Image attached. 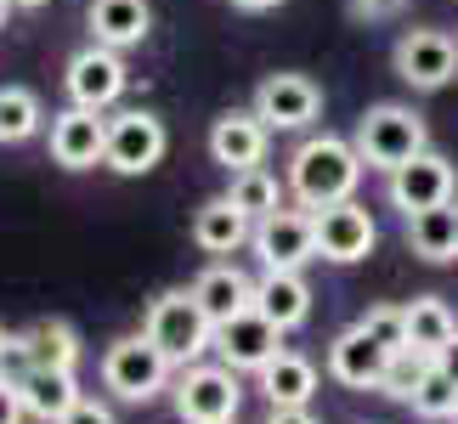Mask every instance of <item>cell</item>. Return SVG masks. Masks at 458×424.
<instances>
[{
	"instance_id": "cell-8",
	"label": "cell",
	"mask_w": 458,
	"mask_h": 424,
	"mask_svg": "<svg viewBox=\"0 0 458 424\" xmlns=\"http://www.w3.org/2000/svg\"><path fill=\"white\" fill-rule=\"evenodd\" d=\"M396 80L413 85V91H442V85L458 74V40L442 29H408L391 51Z\"/></svg>"
},
{
	"instance_id": "cell-3",
	"label": "cell",
	"mask_w": 458,
	"mask_h": 424,
	"mask_svg": "<svg viewBox=\"0 0 458 424\" xmlns=\"http://www.w3.org/2000/svg\"><path fill=\"white\" fill-rule=\"evenodd\" d=\"M425 119L413 108H402V102H374L362 119H357V153L368 170H402L413 153H425Z\"/></svg>"
},
{
	"instance_id": "cell-14",
	"label": "cell",
	"mask_w": 458,
	"mask_h": 424,
	"mask_svg": "<svg viewBox=\"0 0 458 424\" xmlns=\"http://www.w3.org/2000/svg\"><path fill=\"white\" fill-rule=\"evenodd\" d=\"M51 158H57L63 170L108 165V119L97 108H63L51 119Z\"/></svg>"
},
{
	"instance_id": "cell-30",
	"label": "cell",
	"mask_w": 458,
	"mask_h": 424,
	"mask_svg": "<svg viewBox=\"0 0 458 424\" xmlns=\"http://www.w3.org/2000/svg\"><path fill=\"white\" fill-rule=\"evenodd\" d=\"M362 328L374 334L379 345H391V351L408 345V323H402V306H374V311L362 317Z\"/></svg>"
},
{
	"instance_id": "cell-31",
	"label": "cell",
	"mask_w": 458,
	"mask_h": 424,
	"mask_svg": "<svg viewBox=\"0 0 458 424\" xmlns=\"http://www.w3.org/2000/svg\"><path fill=\"white\" fill-rule=\"evenodd\" d=\"M57 424H114V408H108V402H97V396H80Z\"/></svg>"
},
{
	"instance_id": "cell-12",
	"label": "cell",
	"mask_w": 458,
	"mask_h": 424,
	"mask_svg": "<svg viewBox=\"0 0 458 424\" xmlns=\"http://www.w3.org/2000/svg\"><path fill=\"white\" fill-rule=\"evenodd\" d=\"M255 114L267 119L272 131H306L317 114H323V85L311 74H267L255 91Z\"/></svg>"
},
{
	"instance_id": "cell-15",
	"label": "cell",
	"mask_w": 458,
	"mask_h": 424,
	"mask_svg": "<svg viewBox=\"0 0 458 424\" xmlns=\"http://www.w3.org/2000/svg\"><path fill=\"white\" fill-rule=\"evenodd\" d=\"M453 187L458 175L442 153H413L402 170H391V204L402 209V216H413V209H436V204H453Z\"/></svg>"
},
{
	"instance_id": "cell-9",
	"label": "cell",
	"mask_w": 458,
	"mask_h": 424,
	"mask_svg": "<svg viewBox=\"0 0 458 424\" xmlns=\"http://www.w3.org/2000/svg\"><path fill=\"white\" fill-rule=\"evenodd\" d=\"M311 221H317V255L334 260V267H357V260H368L374 243H379V226H374V216H368L357 199L311 209Z\"/></svg>"
},
{
	"instance_id": "cell-26",
	"label": "cell",
	"mask_w": 458,
	"mask_h": 424,
	"mask_svg": "<svg viewBox=\"0 0 458 424\" xmlns=\"http://www.w3.org/2000/svg\"><path fill=\"white\" fill-rule=\"evenodd\" d=\"M46 108L29 85H0V148H17V141L40 136Z\"/></svg>"
},
{
	"instance_id": "cell-5",
	"label": "cell",
	"mask_w": 458,
	"mask_h": 424,
	"mask_svg": "<svg viewBox=\"0 0 458 424\" xmlns=\"http://www.w3.org/2000/svg\"><path fill=\"white\" fill-rule=\"evenodd\" d=\"M63 85H68V102L74 108H97V114H108L119 97H125V85H131V74H125V57H119L114 46H85V51H74L68 57V68H63Z\"/></svg>"
},
{
	"instance_id": "cell-34",
	"label": "cell",
	"mask_w": 458,
	"mask_h": 424,
	"mask_svg": "<svg viewBox=\"0 0 458 424\" xmlns=\"http://www.w3.org/2000/svg\"><path fill=\"white\" fill-rule=\"evenodd\" d=\"M267 424H317V419H311V408H272Z\"/></svg>"
},
{
	"instance_id": "cell-19",
	"label": "cell",
	"mask_w": 458,
	"mask_h": 424,
	"mask_svg": "<svg viewBox=\"0 0 458 424\" xmlns=\"http://www.w3.org/2000/svg\"><path fill=\"white\" fill-rule=\"evenodd\" d=\"M85 23H91V40L97 46L125 51V46H142L148 40L153 6H148V0H91V6H85Z\"/></svg>"
},
{
	"instance_id": "cell-2",
	"label": "cell",
	"mask_w": 458,
	"mask_h": 424,
	"mask_svg": "<svg viewBox=\"0 0 458 424\" xmlns=\"http://www.w3.org/2000/svg\"><path fill=\"white\" fill-rule=\"evenodd\" d=\"M142 334L170 357V368H192L204 351H216V323L204 317V306L192 300V289H170L148 306Z\"/></svg>"
},
{
	"instance_id": "cell-11",
	"label": "cell",
	"mask_w": 458,
	"mask_h": 424,
	"mask_svg": "<svg viewBox=\"0 0 458 424\" xmlns=\"http://www.w3.org/2000/svg\"><path fill=\"white\" fill-rule=\"evenodd\" d=\"M216 351L233 374H260V368L284 351V328H277L272 317H260L255 306H243L238 317L216 323Z\"/></svg>"
},
{
	"instance_id": "cell-38",
	"label": "cell",
	"mask_w": 458,
	"mask_h": 424,
	"mask_svg": "<svg viewBox=\"0 0 458 424\" xmlns=\"http://www.w3.org/2000/svg\"><path fill=\"white\" fill-rule=\"evenodd\" d=\"M6 357H12V340H6V328H0V368H6Z\"/></svg>"
},
{
	"instance_id": "cell-10",
	"label": "cell",
	"mask_w": 458,
	"mask_h": 424,
	"mask_svg": "<svg viewBox=\"0 0 458 424\" xmlns=\"http://www.w3.org/2000/svg\"><path fill=\"white\" fill-rule=\"evenodd\" d=\"M250 243L267 272H301L306 260H317V221L311 209H277V216L255 221Z\"/></svg>"
},
{
	"instance_id": "cell-1",
	"label": "cell",
	"mask_w": 458,
	"mask_h": 424,
	"mask_svg": "<svg viewBox=\"0 0 458 424\" xmlns=\"http://www.w3.org/2000/svg\"><path fill=\"white\" fill-rule=\"evenodd\" d=\"M362 182V153H357V141H345V136H306L301 148L289 153V192H294V204L301 209H328V204H340L351 199Z\"/></svg>"
},
{
	"instance_id": "cell-28",
	"label": "cell",
	"mask_w": 458,
	"mask_h": 424,
	"mask_svg": "<svg viewBox=\"0 0 458 424\" xmlns=\"http://www.w3.org/2000/svg\"><path fill=\"white\" fill-rule=\"evenodd\" d=\"M430 362H436V357H425V351H413V345L391 351V362H385V379H379V391H385V396H396V402H413L419 379L430 374Z\"/></svg>"
},
{
	"instance_id": "cell-7",
	"label": "cell",
	"mask_w": 458,
	"mask_h": 424,
	"mask_svg": "<svg viewBox=\"0 0 458 424\" xmlns=\"http://www.w3.org/2000/svg\"><path fill=\"white\" fill-rule=\"evenodd\" d=\"M170 148V131L165 119L148 114V108H125L108 119V170L114 175H148Z\"/></svg>"
},
{
	"instance_id": "cell-20",
	"label": "cell",
	"mask_w": 458,
	"mask_h": 424,
	"mask_svg": "<svg viewBox=\"0 0 458 424\" xmlns=\"http://www.w3.org/2000/svg\"><path fill=\"white\" fill-rule=\"evenodd\" d=\"M250 233H255V221L243 216L226 192L209 199V204H199V216H192V243H199L204 255H233V250L250 243Z\"/></svg>"
},
{
	"instance_id": "cell-22",
	"label": "cell",
	"mask_w": 458,
	"mask_h": 424,
	"mask_svg": "<svg viewBox=\"0 0 458 424\" xmlns=\"http://www.w3.org/2000/svg\"><path fill=\"white\" fill-rule=\"evenodd\" d=\"M255 311L272 317L284 334L301 328L306 317H311V289H306V277H301V272H260V283H255Z\"/></svg>"
},
{
	"instance_id": "cell-24",
	"label": "cell",
	"mask_w": 458,
	"mask_h": 424,
	"mask_svg": "<svg viewBox=\"0 0 458 424\" xmlns=\"http://www.w3.org/2000/svg\"><path fill=\"white\" fill-rule=\"evenodd\" d=\"M408 243L419 260H453L458 255V209L453 204H436V209H413L408 216Z\"/></svg>"
},
{
	"instance_id": "cell-18",
	"label": "cell",
	"mask_w": 458,
	"mask_h": 424,
	"mask_svg": "<svg viewBox=\"0 0 458 424\" xmlns=\"http://www.w3.org/2000/svg\"><path fill=\"white\" fill-rule=\"evenodd\" d=\"M12 357L23 368H80V334L63 317H40L12 340Z\"/></svg>"
},
{
	"instance_id": "cell-29",
	"label": "cell",
	"mask_w": 458,
	"mask_h": 424,
	"mask_svg": "<svg viewBox=\"0 0 458 424\" xmlns=\"http://www.w3.org/2000/svg\"><path fill=\"white\" fill-rule=\"evenodd\" d=\"M453 396H458V385L442 374V368H436L430 362V374L425 379H419V391H413V402H408V408L419 413V419H430V424H442L447 413H453Z\"/></svg>"
},
{
	"instance_id": "cell-40",
	"label": "cell",
	"mask_w": 458,
	"mask_h": 424,
	"mask_svg": "<svg viewBox=\"0 0 458 424\" xmlns=\"http://www.w3.org/2000/svg\"><path fill=\"white\" fill-rule=\"evenodd\" d=\"M447 424H458V396H453V413H447Z\"/></svg>"
},
{
	"instance_id": "cell-16",
	"label": "cell",
	"mask_w": 458,
	"mask_h": 424,
	"mask_svg": "<svg viewBox=\"0 0 458 424\" xmlns=\"http://www.w3.org/2000/svg\"><path fill=\"white\" fill-rule=\"evenodd\" d=\"M385 362H391V345H379L362 323L334 334V345H328V379H340L345 391H379Z\"/></svg>"
},
{
	"instance_id": "cell-33",
	"label": "cell",
	"mask_w": 458,
	"mask_h": 424,
	"mask_svg": "<svg viewBox=\"0 0 458 424\" xmlns=\"http://www.w3.org/2000/svg\"><path fill=\"white\" fill-rule=\"evenodd\" d=\"M0 424H23V396H17V379L0 374Z\"/></svg>"
},
{
	"instance_id": "cell-27",
	"label": "cell",
	"mask_w": 458,
	"mask_h": 424,
	"mask_svg": "<svg viewBox=\"0 0 458 424\" xmlns=\"http://www.w3.org/2000/svg\"><path fill=\"white\" fill-rule=\"evenodd\" d=\"M226 199H233L250 221H267V216H277V209H284V182H277L267 165H255V170H238V175H233Z\"/></svg>"
},
{
	"instance_id": "cell-21",
	"label": "cell",
	"mask_w": 458,
	"mask_h": 424,
	"mask_svg": "<svg viewBox=\"0 0 458 424\" xmlns=\"http://www.w3.org/2000/svg\"><path fill=\"white\" fill-rule=\"evenodd\" d=\"M260 396H267V408H311L317 362H306L301 351H277V357L260 368Z\"/></svg>"
},
{
	"instance_id": "cell-35",
	"label": "cell",
	"mask_w": 458,
	"mask_h": 424,
	"mask_svg": "<svg viewBox=\"0 0 458 424\" xmlns=\"http://www.w3.org/2000/svg\"><path fill=\"white\" fill-rule=\"evenodd\" d=\"M436 368H442V374H447V379L458 385V334H453V340L442 345V357H436Z\"/></svg>"
},
{
	"instance_id": "cell-4",
	"label": "cell",
	"mask_w": 458,
	"mask_h": 424,
	"mask_svg": "<svg viewBox=\"0 0 458 424\" xmlns=\"http://www.w3.org/2000/svg\"><path fill=\"white\" fill-rule=\"evenodd\" d=\"M102 385H108L119 402H153L170 385V357L148 334H125V340H114L108 357H102Z\"/></svg>"
},
{
	"instance_id": "cell-6",
	"label": "cell",
	"mask_w": 458,
	"mask_h": 424,
	"mask_svg": "<svg viewBox=\"0 0 458 424\" xmlns=\"http://www.w3.org/2000/svg\"><path fill=\"white\" fill-rule=\"evenodd\" d=\"M238 374L233 368H204V362H192L182 368V379H175V419L182 424H216V419H238Z\"/></svg>"
},
{
	"instance_id": "cell-32",
	"label": "cell",
	"mask_w": 458,
	"mask_h": 424,
	"mask_svg": "<svg viewBox=\"0 0 458 424\" xmlns=\"http://www.w3.org/2000/svg\"><path fill=\"white\" fill-rule=\"evenodd\" d=\"M408 0H345V12L357 17V23H385V17H396Z\"/></svg>"
},
{
	"instance_id": "cell-41",
	"label": "cell",
	"mask_w": 458,
	"mask_h": 424,
	"mask_svg": "<svg viewBox=\"0 0 458 424\" xmlns=\"http://www.w3.org/2000/svg\"><path fill=\"white\" fill-rule=\"evenodd\" d=\"M216 424H238V419H216Z\"/></svg>"
},
{
	"instance_id": "cell-36",
	"label": "cell",
	"mask_w": 458,
	"mask_h": 424,
	"mask_svg": "<svg viewBox=\"0 0 458 424\" xmlns=\"http://www.w3.org/2000/svg\"><path fill=\"white\" fill-rule=\"evenodd\" d=\"M238 12H272V6H284V0H233Z\"/></svg>"
},
{
	"instance_id": "cell-17",
	"label": "cell",
	"mask_w": 458,
	"mask_h": 424,
	"mask_svg": "<svg viewBox=\"0 0 458 424\" xmlns=\"http://www.w3.org/2000/svg\"><path fill=\"white\" fill-rule=\"evenodd\" d=\"M17 396H23L29 419L57 424L80 402V379H74V368H23V374H17Z\"/></svg>"
},
{
	"instance_id": "cell-23",
	"label": "cell",
	"mask_w": 458,
	"mask_h": 424,
	"mask_svg": "<svg viewBox=\"0 0 458 424\" xmlns=\"http://www.w3.org/2000/svg\"><path fill=\"white\" fill-rule=\"evenodd\" d=\"M192 300L204 306L209 323H226V317H238L243 306H255V283L238 267H209L199 283H192Z\"/></svg>"
},
{
	"instance_id": "cell-25",
	"label": "cell",
	"mask_w": 458,
	"mask_h": 424,
	"mask_svg": "<svg viewBox=\"0 0 458 424\" xmlns=\"http://www.w3.org/2000/svg\"><path fill=\"white\" fill-rule=\"evenodd\" d=\"M402 323H408V345L425 351V357H442V345L458 334V317L447 311V300H436V294L408 300V306H402Z\"/></svg>"
},
{
	"instance_id": "cell-37",
	"label": "cell",
	"mask_w": 458,
	"mask_h": 424,
	"mask_svg": "<svg viewBox=\"0 0 458 424\" xmlns=\"http://www.w3.org/2000/svg\"><path fill=\"white\" fill-rule=\"evenodd\" d=\"M12 6H23V12H40V6H51V0H12Z\"/></svg>"
},
{
	"instance_id": "cell-39",
	"label": "cell",
	"mask_w": 458,
	"mask_h": 424,
	"mask_svg": "<svg viewBox=\"0 0 458 424\" xmlns=\"http://www.w3.org/2000/svg\"><path fill=\"white\" fill-rule=\"evenodd\" d=\"M6 12H12V0H0V29H6Z\"/></svg>"
},
{
	"instance_id": "cell-13",
	"label": "cell",
	"mask_w": 458,
	"mask_h": 424,
	"mask_svg": "<svg viewBox=\"0 0 458 424\" xmlns=\"http://www.w3.org/2000/svg\"><path fill=\"white\" fill-rule=\"evenodd\" d=\"M267 148H272V125L255 108H233V114H221L216 125H209V158H216L221 170H233V175L267 165Z\"/></svg>"
}]
</instances>
